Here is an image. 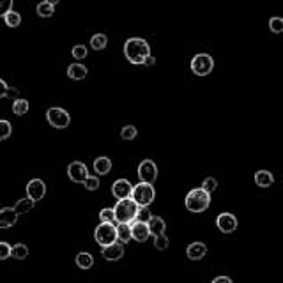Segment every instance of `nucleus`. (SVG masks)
Listing matches in <instances>:
<instances>
[{"label": "nucleus", "instance_id": "obj_1", "mask_svg": "<svg viewBox=\"0 0 283 283\" xmlns=\"http://www.w3.org/2000/svg\"><path fill=\"white\" fill-rule=\"evenodd\" d=\"M124 55L131 64H144L145 59L151 55L149 42L142 38H131L124 42Z\"/></svg>", "mask_w": 283, "mask_h": 283}, {"label": "nucleus", "instance_id": "obj_2", "mask_svg": "<svg viewBox=\"0 0 283 283\" xmlns=\"http://www.w3.org/2000/svg\"><path fill=\"white\" fill-rule=\"evenodd\" d=\"M184 205H186V209L191 212L207 211L209 205H211V193H207V191L202 190V188H195V190H191L190 193L186 195Z\"/></svg>", "mask_w": 283, "mask_h": 283}, {"label": "nucleus", "instance_id": "obj_3", "mask_svg": "<svg viewBox=\"0 0 283 283\" xmlns=\"http://www.w3.org/2000/svg\"><path fill=\"white\" fill-rule=\"evenodd\" d=\"M138 207L133 199H124V200H117V205L114 207V214H115V223H129L136 220V212Z\"/></svg>", "mask_w": 283, "mask_h": 283}, {"label": "nucleus", "instance_id": "obj_4", "mask_svg": "<svg viewBox=\"0 0 283 283\" xmlns=\"http://www.w3.org/2000/svg\"><path fill=\"white\" fill-rule=\"evenodd\" d=\"M131 199L135 200V203L140 205V207H149L154 202V199H156V190L149 182H138L136 186H133Z\"/></svg>", "mask_w": 283, "mask_h": 283}, {"label": "nucleus", "instance_id": "obj_5", "mask_svg": "<svg viewBox=\"0 0 283 283\" xmlns=\"http://www.w3.org/2000/svg\"><path fill=\"white\" fill-rule=\"evenodd\" d=\"M94 239L101 248L117 243V227L114 223H99L94 230Z\"/></svg>", "mask_w": 283, "mask_h": 283}, {"label": "nucleus", "instance_id": "obj_6", "mask_svg": "<svg viewBox=\"0 0 283 283\" xmlns=\"http://www.w3.org/2000/svg\"><path fill=\"white\" fill-rule=\"evenodd\" d=\"M214 69V60L207 53H199L195 55L191 60V71L197 76H207L211 75V71Z\"/></svg>", "mask_w": 283, "mask_h": 283}, {"label": "nucleus", "instance_id": "obj_7", "mask_svg": "<svg viewBox=\"0 0 283 283\" xmlns=\"http://www.w3.org/2000/svg\"><path fill=\"white\" fill-rule=\"evenodd\" d=\"M46 121L50 122V126L57 127V129H66L71 122V117L64 108L59 106H51L46 110Z\"/></svg>", "mask_w": 283, "mask_h": 283}, {"label": "nucleus", "instance_id": "obj_8", "mask_svg": "<svg viewBox=\"0 0 283 283\" xmlns=\"http://www.w3.org/2000/svg\"><path fill=\"white\" fill-rule=\"evenodd\" d=\"M138 177H140V182H149V184H152L158 177L156 163H154L152 160L142 161V163L138 165Z\"/></svg>", "mask_w": 283, "mask_h": 283}, {"label": "nucleus", "instance_id": "obj_9", "mask_svg": "<svg viewBox=\"0 0 283 283\" xmlns=\"http://www.w3.org/2000/svg\"><path fill=\"white\" fill-rule=\"evenodd\" d=\"M237 225H239V221H237V218L232 214V212H221V214L216 218V227L220 228V232H223V234L236 232Z\"/></svg>", "mask_w": 283, "mask_h": 283}, {"label": "nucleus", "instance_id": "obj_10", "mask_svg": "<svg viewBox=\"0 0 283 283\" xmlns=\"http://www.w3.org/2000/svg\"><path fill=\"white\" fill-rule=\"evenodd\" d=\"M27 197L30 200H34V202H39V200L44 199V195H46V184L42 179H32L29 181L27 184Z\"/></svg>", "mask_w": 283, "mask_h": 283}, {"label": "nucleus", "instance_id": "obj_11", "mask_svg": "<svg viewBox=\"0 0 283 283\" xmlns=\"http://www.w3.org/2000/svg\"><path fill=\"white\" fill-rule=\"evenodd\" d=\"M68 177L73 182H76V184H83L85 179L89 177V170L81 161H73L71 165L68 166Z\"/></svg>", "mask_w": 283, "mask_h": 283}, {"label": "nucleus", "instance_id": "obj_12", "mask_svg": "<svg viewBox=\"0 0 283 283\" xmlns=\"http://www.w3.org/2000/svg\"><path fill=\"white\" fill-rule=\"evenodd\" d=\"M133 193V184L127 179H117V181L112 184V195H114L117 200H124V199H131Z\"/></svg>", "mask_w": 283, "mask_h": 283}, {"label": "nucleus", "instance_id": "obj_13", "mask_svg": "<svg viewBox=\"0 0 283 283\" xmlns=\"http://www.w3.org/2000/svg\"><path fill=\"white\" fill-rule=\"evenodd\" d=\"M101 255L108 262H117V260H121V258L124 257V244L117 241L110 246H105V248L101 249Z\"/></svg>", "mask_w": 283, "mask_h": 283}, {"label": "nucleus", "instance_id": "obj_14", "mask_svg": "<svg viewBox=\"0 0 283 283\" xmlns=\"http://www.w3.org/2000/svg\"><path fill=\"white\" fill-rule=\"evenodd\" d=\"M131 237L136 243H145L151 237V230H149L147 223L142 221H133L131 223Z\"/></svg>", "mask_w": 283, "mask_h": 283}, {"label": "nucleus", "instance_id": "obj_15", "mask_svg": "<svg viewBox=\"0 0 283 283\" xmlns=\"http://www.w3.org/2000/svg\"><path fill=\"white\" fill-rule=\"evenodd\" d=\"M18 221V212L14 207H4L0 209V228H11Z\"/></svg>", "mask_w": 283, "mask_h": 283}, {"label": "nucleus", "instance_id": "obj_16", "mask_svg": "<svg viewBox=\"0 0 283 283\" xmlns=\"http://www.w3.org/2000/svg\"><path fill=\"white\" fill-rule=\"evenodd\" d=\"M186 255L190 260H202L207 255V246L203 243H191L186 248Z\"/></svg>", "mask_w": 283, "mask_h": 283}, {"label": "nucleus", "instance_id": "obj_17", "mask_svg": "<svg viewBox=\"0 0 283 283\" xmlns=\"http://www.w3.org/2000/svg\"><path fill=\"white\" fill-rule=\"evenodd\" d=\"M147 225H149V230H151V236H154V237L165 234V230H166V223L161 216H152Z\"/></svg>", "mask_w": 283, "mask_h": 283}, {"label": "nucleus", "instance_id": "obj_18", "mask_svg": "<svg viewBox=\"0 0 283 283\" xmlns=\"http://www.w3.org/2000/svg\"><path fill=\"white\" fill-rule=\"evenodd\" d=\"M255 182H257L258 188H269L273 186V182H275V177H273V173L269 170H258L255 173Z\"/></svg>", "mask_w": 283, "mask_h": 283}, {"label": "nucleus", "instance_id": "obj_19", "mask_svg": "<svg viewBox=\"0 0 283 283\" xmlns=\"http://www.w3.org/2000/svg\"><path fill=\"white\" fill-rule=\"evenodd\" d=\"M112 170V160L106 156H99L96 158V161H94V172L97 173V175H106V173Z\"/></svg>", "mask_w": 283, "mask_h": 283}, {"label": "nucleus", "instance_id": "obj_20", "mask_svg": "<svg viewBox=\"0 0 283 283\" xmlns=\"http://www.w3.org/2000/svg\"><path fill=\"white\" fill-rule=\"evenodd\" d=\"M68 76L71 78V80H76V81L83 80L85 76H87V68L80 62L71 64V66L68 68Z\"/></svg>", "mask_w": 283, "mask_h": 283}, {"label": "nucleus", "instance_id": "obj_21", "mask_svg": "<svg viewBox=\"0 0 283 283\" xmlns=\"http://www.w3.org/2000/svg\"><path fill=\"white\" fill-rule=\"evenodd\" d=\"M131 225L129 223H119L117 225V241L126 244V243L131 241Z\"/></svg>", "mask_w": 283, "mask_h": 283}, {"label": "nucleus", "instance_id": "obj_22", "mask_svg": "<svg viewBox=\"0 0 283 283\" xmlns=\"http://www.w3.org/2000/svg\"><path fill=\"white\" fill-rule=\"evenodd\" d=\"M75 262L80 269H90V267L94 266V257L89 253V251H81V253L76 255Z\"/></svg>", "mask_w": 283, "mask_h": 283}, {"label": "nucleus", "instance_id": "obj_23", "mask_svg": "<svg viewBox=\"0 0 283 283\" xmlns=\"http://www.w3.org/2000/svg\"><path fill=\"white\" fill-rule=\"evenodd\" d=\"M34 205H36L34 200H30L29 197H25V199L18 200L16 205H14V211L18 212V216L27 214V212H30V211H32V209H34Z\"/></svg>", "mask_w": 283, "mask_h": 283}, {"label": "nucleus", "instance_id": "obj_24", "mask_svg": "<svg viewBox=\"0 0 283 283\" xmlns=\"http://www.w3.org/2000/svg\"><path fill=\"white\" fill-rule=\"evenodd\" d=\"M11 257L16 258V260H25L29 257V248L23 243H16V244L11 248Z\"/></svg>", "mask_w": 283, "mask_h": 283}, {"label": "nucleus", "instance_id": "obj_25", "mask_svg": "<svg viewBox=\"0 0 283 283\" xmlns=\"http://www.w3.org/2000/svg\"><path fill=\"white\" fill-rule=\"evenodd\" d=\"M106 44H108V38H106L105 34H94L92 38H90V46H92V50L96 51L105 50Z\"/></svg>", "mask_w": 283, "mask_h": 283}, {"label": "nucleus", "instance_id": "obj_26", "mask_svg": "<svg viewBox=\"0 0 283 283\" xmlns=\"http://www.w3.org/2000/svg\"><path fill=\"white\" fill-rule=\"evenodd\" d=\"M29 101L23 99V97H18L13 101V114L14 115H25L29 112Z\"/></svg>", "mask_w": 283, "mask_h": 283}, {"label": "nucleus", "instance_id": "obj_27", "mask_svg": "<svg viewBox=\"0 0 283 283\" xmlns=\"http://www.w3.org/2000/svg\"><path fill=\"white\" fill-rule=\"evenodd\" d=\"M4 21H5V25H7V27H11V29H16V27L21 23V14L18 13V11H13V9H11V11H9V13L4 16Z\"/></svg>", "mask_w": 283, "mask_h": 283}, {"label": "nucleus", "instance_id": "obj_28", "mask_svg": "<svg viewBox=\"0 0 283 283\" xmlns=\"http://www.w3.org/2000/svg\"><path fill=\"white\" fill-rule=\"evenodd\" d=\"M53 5H50V4H46V2H44V0H42L41 4H38V9H36V11H38V14L41 18H50V16H53Z\"/></svg>", "mask_w": 283, "mask_h": 283}, {"label": "nucleus", "instance_id": "obj_29", "mask_svg": "<svg viewBox=\"0 0 283 283\" xmlns=\"http://www.w3.org/2000/svg\"><path fill=\"white\" fill-rule=\"evenodd\" d=\"M11 133H13V126H11V122L2 119V121H0V142L7 140L9 136H11Z\"/></svg>", "mask_w": 283, "mask_h": 283}, {"label": "nucleus", "instance_id": "obj_30", "mask_svg": "<svg viewBox=\"0 0 283 283\" xmlns=\"http://www.w3.org/2000/svg\"><path fill=\"white\" fill-rule=\"evenodd\" d=\"M136 135H138V129H136L135 126H124L122 129H121V138L122 140H135Z\"/></svg>", "mask_w": 283, "mask_h": 283}, {"label": "nucleus", "instance_id": "obj_31", "mask_svg": "<svg viewBox=\"0 0 283 283\" xmlns=\"http://www.w3.org/2000/svg\"><path fill=\"white\" fill-rule=\"evenodd\" d=\"M269 29H271V32H275V34H282L283 32V18H280V16L271 18Z\"/></svg>", "mask_w": 283, "mask_h": 283}, {"label": "nucleus", "instance_id": "obj_32", "mask_svg": "<svg viewBox=\"0 0 283 283\" xmlns=\"http://www.w3.org/2000/svg\"><path fill=\"white\" fill-rule=\"evenodd\" d=\"M170 241H168V237L165 236V234H161V236H156L154 237V248L160 249V251H165L166 248H168Z\"/></svg>", "mask_w": 283, "mask_h": 283}, {"label": "nucleus", "instance_id": "obj_33", "mask_svg": "<svg viewBox=\"0 0 283 283\" xmlns=\"http://www.w3.org/2000/svg\"><path fill=\"white\" fill-rule=\"evenodd\" d=\"M83 186L87 191H96L99 190V179H97V175H89V177L85 179Z\"/></svg>", "mask_w": 283, "mask_h": 283}, {"label": "nucleus", "instance_id": "obj_34", "mask_svg": "<svg viewBox=\"0 0 283 283\" xmlns=\"http://www.w3.org/2000/svg\"><path fill=\"white\" fill-rule=\"evenodd\" d=\"M71 55L75 57V60H83L87 57V46L85 44H76L71 50Z\"/></svg>", "mask_w": 283, "mask_h": 283}, {"label": "nucleus", "instance_id": "obj_35", "mask_svg": "<svg viewBox=\"0 0 283 283\" xmlns=\"http://www.w3.org/2000/svg\"><path fill=\"white\" fill-rule=\"evenodd\" d=\"M99 220H101V223H114L115 225L114 209H103V211L99 212Z\"/></svg>", "mask_w": 283, "mask_h": 283}, {"label": "nucleus", "instance_id": "obj_36", "mask_svg": "<svg viewBox=\"0 0 283 283\" xmlns=\"http://www.w3.org/2000/svg\"><path fill=\"white\" fill-rule=\"evenodd\" d=\"M152 218L151 209L149 207H138V212H136V220L135 221H142V223H149V220Z\"/></svg>", "mask_w": 283, "mask_h": 283}, {"label": "nucleus", "instance_id": "obj_37", "mask_svg": "<svg viewBox=\"0 0 283 283\" xmlns=\"http://www.w3.org/2000/svg\"><path fill=\"white\" fill-rule=\"evenodd\" d=\"M216 188H218V181H216L214 177H205L202 182V190H205L207 193H212V191H216Z\"/></svg>", "mask_w": 283, "mask_h": 283}, {"label": "nucleus", "instance_id": "obj_38", "mask_svg": "<svg viewBox=\"0 0 283 283\" xmlns=\"http://www.w3.org/2000/svg\"><path fill=\"white\" fill-rule=\"evenodd\" d=\"M11 248L13 246L5 241H0V260H7L11 257Z\"/></svg>", "mask_w": 283, "mask_h": 283}, {"label": "nucleus", "instance_id": "obj_39", "mask_svg": "<svg viewBox=\"0 0 283 283\" xmlns=\"http://www.w3.org/2000/svg\"><path fill=\"white\" fill-rule=\"evenodd\" d=\"M11 9H13V0H0V18H4Z\"/></svg>", "mask_w": 283, "mask_h": 283}, {"label": "nucleus", "instance_id": "obj_40", "mask_svg": "<svg viewBox=\"0 0 283 283\" xmlns=\"http://www.w3.org/2000/svg\"><path fill=\"white\" fill-rule=\"evenodd\" d=\"M211 283H234L232 278H228V276H216Z\"/></svg>", "mask_w": 283, "mask_h": 283}, {"label": "nucleus", "instance_id": "obj_41", "mask_svg": "<svg viewBox=\"0 0 283 283\" xmlns=\"http://www.w3.org/2000/svg\"><path fill=\"white\" fill-rule=\"evenodd\" d=\"M7 83H5L4 80H2V78H0V99H2V97H5V92H7Z\"/></svg>", "mask_w": 283, "mask_h": 283}, {"label": "nucleus", "instance_id": "obj_42", "mask_svg": "<svg viewBox=\"0 0 283 283\" xmlns=\"http://www.w3.org/2000/svg\"><path fill=\"white\" fill-rule=\"evenodd\" d=\"M5 97H11V99H18V89H11V87H9L7 89V92H5Z\"/></svg>", "mask_w": 283, "mask_h": 283}, {"label": "nucleus", "instance_id": "obj_43", "mask_svg": "<svg viewBox=\"0 0 283 283\" xmlns=\"http://www.w3.org/2000/svg\"><path fill=\"white\" fill-rule=\"evenodd\" d=\"M154 64H156V59H154V57H152V55H149L147 59H145L144 66H149V68H151V66H154Z\"/></svg>", "mask_w": 283, "mask_h": 283}, {"label": "nucleus", "instance_id": "obj_44", "mask_svg": "<svg viewBox=\"0 0 283 283\" xmlns=\"http://www.w3.org/2000/svg\"><path fill=\"white\" fill-rule=\"evenodd\" d=\"M44 2H46V4H50V5H53V7H55V5L59 4L60 0H44Z\"/></svg>", "mask_w": 283, "mask_h": 283}]
</instances>
